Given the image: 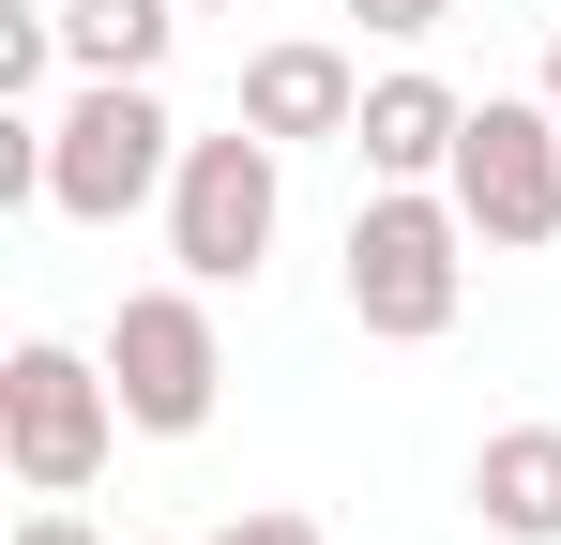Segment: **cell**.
I'll list each match as a JSON object with an SVG mask.
<instances>
[{"mask_svg":"<svg viewBox=\"0 0 561 545\" xmlns=\"http://www.w3.org/2000/svg\"><path fill=\"white\" fill-rule=\"evenodd\" d=\"M470 303V212L456 182H379L365 212H350V318H365L379 349H440Z\"/></svg>","mask_w":561,"mask_h":545,"instance_id":"obj_1","label":"cell"},{"mask_svg":"<svg viewBox=\"0 0 561 545\" xmlns=\"http://www.w3.org/2000/svg\"><path fill=\"white\" fill-rule=\"evenodd\" d=\"M168 167H183V121L152 77H77V106L46 121V212L77 228H122L137 197H168Z\"/></svg>","mask_w":561,"mask_h":545,"instance_id":"obj_2","label":"cell"},{"mask_svg":"<svg viewBox=\"0 0 561 545\" xmlns=\"http://www.w3.org/2000/svg\"><path fill=\"white\" fill-rule=\"evenodd\" d=\"M122 440V379L106 349H61V334H31V349L0 363V469L31 485V500H77Z\"/></svg>","mask_w":561,"mask_h":545,"instance_id":"obj_3","label":"cell"},{"mask_svg":"<svg viewBox=\"0 0 561 545\" xmlns=\"http://www.w3.org/2000/svg\"><path fill=\"white\" fill-rule=\"evenodd\" d=\"M274 212H288V152L243 106H228V137H183V167H168V258L197 288H243L274 258Z\"/></svg>","mask_w":561,"mask_h":545,"instance_id":"obj_4","label":"cell"},{"mask_svg":"<svg viewBox=\"0 0 561 545\" xmlns=\"http://www.w3.org/2000/svg\"><path fill=\"white\" fill-rule=\"evenodd\" d=\"M440 182H456L470 243H501V258H531V243H561V106H547V91H485Z\"/></svg>","mask_w":561,"mask_h":545,"instance_id":"obj_5","label":"cell"},{"mask_svg":"<svg viewBox=\"0 0 561 545\" xmlns=\"http://www.w3.org/2000/svg\"><path fill=\"white\" fill-rule=\"evenodd\" d=\"M106 379H122V425H137V440H197V425H213L228 349H213L197 272H183V288H122V318H106Z\"/></svg>","mask_w":561,"mask_h":545,"instance_id":"obj_6","label":"cell"},{"mask_svg":"<svg viewBox=\"0 0 561 545\" xmlns=\"http://www.w3.org/2000/svg\"><path fill=\"white\" fill-rule=\"evenodd\" d=\"M274 152H319V137H350L365 121V77H350V46H319V31H274L259 61H243V91H228Z\"/></svg>","mask_w":561,"mask_h":545,"instance_id":"obj_7","label":"cell"},{"mask_svg":"<svg viewBox=\"0 0 561 545\" xmlns=\"http://www.w3.org/2000/svg\"><path fill=\"white\" fill-rule=\"evenodd\" d=\"M456 137H470V91H440L425 61H410V77H365V121H350L365 182H440Z\"/></svg>","mask_w":561,"mask_h":545,"instance_id":"obj_8","label":"cell"},{"mask_svg":"<svg viewBox=\"0 0 561 545\" xmlns=\"http://www.w3.org/2000/svg\"><path fill=\"white\" fill-rule=\"evenodd\" d=\"M470 515L501 545H561V425H501L470 454Z\"/></svg>","mask_w":561,"mask_h":545,"instance_id":"obj_9","label":"cell"},{"mask_svg":"<svg viewBox=\"0 0 561 545\" xmlns=\"http://www.w3.org/2000/svg\"><path fill=\"white\" fill-rule=\"evenodd\" d=\"M168 31H183V0H61L77 77H152V61H168Z\"/></svg>","mask_w":561,"mask_h":545,"instance_id":"obj_10","label":"cell"},{"mask_svg":"<svg viewBox=\"0 0 561 545\" xmlns=\"http://www.w3.org/2000/svg\"><path fill=\"white\" fill-rule=\"evenodd\" d=\"M61 61H77V46H61V0H15V15H0V106H31Z\"/></svg>","mask_w":561,"mask_h":545,"instance_id":"obj_11","label":"cell"},{"mask_svg":"<svg viewBox=\"0 0 561 545\" xmlns=\"http://www.w3.org/2000/svg\"><path fill=\"white\" fill-rule=\"evenodd\" d=\"M379 46H425V31H456V0H350Z\"/></svg>","mask_w":561,"mask_h":545,"instance_id":"obj_12","label":"cell"},{"mask_svg":"<svg viewBox=\"0 0 561 545\" xmlns=\"http://www.w3.org/2000/svg\"><path fill=\"white\" fill-rule=\"evenodd\" d=\"M15 545H106V531L77 515V500H31V515H15Z\"/></svg>","mask_w":561,"mask_h":545,"instance_id":"obj_13","label":"cell"},{"mask_svg":"<svg viewBox=\"0 0 561 545\" xmlns=\"http://www.w3.org/2000/svg\"><path fill=\"white\" fill-rule=\"evenodd\" d=\"M213 545H319V515H228Z\"/></svg>","mask_w":561,"mask_h":545,"instance_id":"obj_14","label":"cell"},{"mask_svg":"<svg viewBox=\"0 0 561 545\" xmlns=\"http://www.w3.org/2000/svg\"><path fill=\"white\" fill-rule=\"evenodd\" d=\"M547 106H561V31H547Z\"/></svg>","mask_w":561,"mask_h":545,"instance_id":"obj_15","label":"cell"},{"mask_svg":"<svg viewBox=\"0 0 561 545\" xmlns=\"http://www.w3.org/2000/svg\"><path fill=\"white\" fill-rule=\"evenodd\" d=\"M183 15H228V0H183Z\"/></svg>","mask_w":561,"mask_h":545,"instance_id":"obj_16","label":"cell"}]
</instances>
